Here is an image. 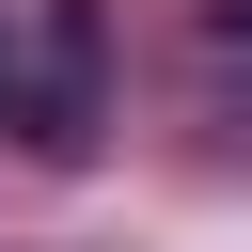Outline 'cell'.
I'll list each match as a JSON object with an SVG mask.
<instances>
[{
    "instance_id": "6da1fadb",
    "label": "cell",
    "mask_w": 252,
    "mask_h": 252,
    "mask_svg": "<svg viewBox=\"0 0 252 252\" xmlns=\"http://www.w3.org/2000/svg\"><path fill=\"white\" fill-rule=\"evenodd\" d=\"M0 126H32V142L94 126V0H16V94H0Z\"/></svg>"
},
{
    "instance_id": "7a4b0ae2",
    "label": "cell",
    "mask_w": 252,
    "mask_h": 252,
    "mask_svg": "<svg viewBox=\"0 0 252 252\" xmlns=\"http://www.w3.org/2000/svg\"><path fill=\"white\" fill-rule=\"evenodd\" d=\"M0 94H16V16H0Z\"/></svg>"
},
{
    "instance_id": "3957f363",
    "label": "cell",
    "mask_w": 252,
    "mask_h": 252,
    "mask_svg": "<svg viewBox=\"0 0 252 252\" xmlns=\"http://www.w3.org/2000/svg\"><path fill=\"white\" fill-rule=\"evenodd\" d=\"M220 32H252V0H220Z\"/></svg>"
}]
</instances>
